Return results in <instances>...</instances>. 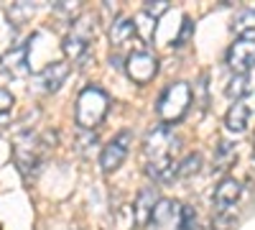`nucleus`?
Masks as SVG:
<instances>
[{
    "label": "nucleus",
    "instance_id": "1",
    "mask_svg": "<svg viewBox=\"0 0 255 230\" xmlns=\"http://www.w3.org/2000/svg\"><path fill=\"white\" fill-rule=\"evenodd\" d=\"M179 149V138L171 133L166 125H156L153 131H148L143 141V154H145V174L153 182H171L176 177V161L174 154Z\"/></svg>",
    "mask_w": 255,
    "mask_h": 230
},
{
    "label": "nucleus",
    "instance_id": "2",
    "mask_svg": "<svg viewBox=\"0 0 255 230\" xmlns=\"http://www.w3.org/2000/svg\"><path fill=\"white\" fill-rule=\"evenodd\" d=\"M49 149V133L36 136L31 131H23L20 136H15L13 141V161L18 166V172L28 177H36L41 161H44V154Z\"/></svg>",
    "mask_w": 255,
    "mask_h": 230
},
{
    "label": "nucleus",
    "instance_id": "3",
    "mask_svg": "<svg viewBox=\"0 0 255 230\" xmlns=\"http://www.w3.org/2000/svg\"><path fill=\"white\" fill-rule=\"evenodd\" d=\"M110 110V95L97 85L84 87L77 97V108H74V120L82 131H95L97 125L105 120Z\"/></svg>",
    "mask_w": 255,
    "mask_h": 230
},
{
    "label": "nucleus",
    "instance_id": "4",
    "mask_svg": "<svg viewBox=\"0 0 255 230\" xmlns=\"http://www.w3.org/2000/svg\"><path fill=\"white\" fill-rule=\"evenodd\" d=\"M191 85L189 82H171L158 97L156 102V115L161 120V125H171V123H179L186 113H189V105H191Z\"/></svg>",
    "mask_w": 255,
    "mask_h": 230
},
{
    "label": "nucleus",
    "instance_id": "5",
    "mask_svg": "<svg viewBox=\"0 0 255 230\" xmlns=\"http://www.w3.org/2000/svg\"><path fill=\"white\" fill-rule=\"evenodd\" d=\"M92 38H95V18L87 15V13L77 15L72 20L69 33L61 41V51H64V56H67V61H82L90 54Z\"/></svg>",
    "mask_w": 255,
    "mask_h": 230
},
{
    "label": "nucleus",
    "instance_id": "6",
    "mask_svg": "<svg viewBox=\"0 0 255 230\" xmlns=\"http://www.w3.org/2000/svg\"><path fill=\"white\" fill-rule=\"evenodd\" d=\"M130 146H133V133L130 131H120L108 146H102V154H100V166H102V172L105 174H113L118 172L128 151H130Z\"/></svg>",
    "mask_w": 255,
    "mask_h": 230
},
{
    "label": "nucleus",
    "instance_id": "7",
    "mask_svg": "<svg viewBox=\"0 0 255 230\" xmlns=\"http://www.w3.org/2000/svg\"><path fill=\"white\" fill-rule=\"evenodd\" d=\"M125 72L135 85H148V82L158 74V59H156V54L145 51V49L133 51L125 59Z\"/></svg>",
    "mask_w": 255,
    "mask_h": 230
},
{
    "label": "nucleus",
    "instance_id": "8",
    "mask_svg": "<svg viewBox=\"0 0 255 230\" xmlns=\"http://www.w3.org/2000/svg\"><path fill=\"white\" fill-rule=\"evenodd\" d=\"M227 64L235 74H248V69L255 64V31L238 36V41L227 51Z\"/></svg>",
    "mask_w": 255,
    "mask_h": 230
},
{
    "label": "nucleus",
    "instance_id": "9",
    "mask_svg": "<svg viewBox=\"0 0 255 230\" xmlns=\"http://www.w3.org/2000/svg\"><path fill=\"white\" fill-rule=\"evenodd\" d=\"M181 207L184 205H179L174 200L158 197L153 213H151V220H148V228L151 230H179L181 228Z\"/></svg>",
    "mask_w": 255,
    "mask_h": 230
},
{
    "label": "nucleus",
    "instance_id": "10",
    "mask_svg": "<svg viewBox=\"0 0 255 230\" xmlns=\"http://www.w3.org/2000/svg\"><path fill=\"white\" fill-rule=\"evenodd\" d=\"M243 195V184L235 177H222L215 187V197H212V205H215V213L225 215L232 205H235Z\"/></svg>",
    "mask_w": 255,
    "mask_h": 230
},
{
    "label": "nucleus",
    "instance_id": "11",
    "mask_svg": "<svg viewBox=\"0 0 255 230\" xmlns=\"http://www.w3.org/2000/svg\"><path fill=\"white\" fill-rule=\"evenodd\" d=\"M69 72H72V64L67 59H61V61H51V64H46L44 69L38 72L36 79H38V85H41L44 92H56L64 82H67Z\"/></svg>",
    "mask_w": 255,
    "mask_h": 230
},
{
    "label": "nucleus",
    "instance_id": "12",
    "mask_svg": "<svg viewBox=\"0 0 255 230\" xmlns=\"http://www.w3.org/2000/svg\"><path fill=\"white\" fill-rule=\"evenodd\" d=\"M135 38H138V26H135L133 18H118L110 26V44L118 51L125 49L128 44H133Z\"/></svg>",
    "mask_w": 255,
    "mask_h": 230
},
{
    "label": "nucleus",
    "instance_id": "13",
    "mask_svg": "<svg viewBox=\"0 0 255 230\" xmlns=\"http://www.w3.org/2000/svg\"><path fill=\"white\" fill-rule=\"evenodd\" d=\"M5 74L10 77H23L28 72V44H18L15 49H10L5 54V59H0Z\"/></svg>",
    "mask_w": 255,
    "mask_h": 230
},
{
    "label": "nucleus",
    "instance_id": "14",
    "mask_svg": "<svg viewBox=\"0 0 255 230\" xmlns=\"http://www.w3.org/2000/svg\"><path fill=\"white\" fill-rule=\"evenodd\" d=\"M158 202V192H156V187H145V190H140L135 205H133V215H135V223L140 228L148 225V220H151V213H153V207Z\"/></svg>",
    "mask_w": 255,
    "mask_h": 230
},
{
    "label": "nucleus",
    "instance_id": "15",
    "mask_svg": "<svg viewBox=\"0 0 255 230\" xmlns=\"http://www.w3.org/2000/svg\"><path fill=\"white\" fill-rule=\"evenodd\" d=\"M248 118H250V110H248V105L245 102H235L230 110H227V115H225V128L230 131V133H245V128H248Z\"/></svg>",
    "mask_w": 255,
    "mask_h": 230
},
{
    "label": "nucleus",
    "instance_id": "16",
    "mask_svg": "<svg viewBox=\"0 0 255 230\" xmlns=\"http://www.w3.org/2000/svg\"><path fill=\"white\" fill-rule=\"evenodd\" d=\"M199 166H202V156H199V154H186L181 161H176V177H179V179L194 177V174L199 172Z\"/></svg>",
    "mask_w": 255,
    "mask_h": 230
},
{
    "label": "nucleus",
    "instance_id": "17",
    "mask_svg": "<svg viewBox=\"0 0 255 230\" xmlns=\"http://www.w3.org/2000/svg\"><path fill=\"white\" fill-rule=\"evenodd\" d=\"M250 90H248V74H235L230 79V85H227V95L235 100V102H240V97H245Z\"/></svg>",
    "mask_w": 255,
    "mask_h": 230
},
{
    "label": "nucleus",
    "instance_id": "18",
    "mask_svg": "<svg viewBox=\"0 0 255 230\" xmlns=\"http://www.w3.org/2000/svg\"><path fill=\"white\" fill-rule=\"evenodd\" d=\"M232 31L238 36H245V33H253L255 31V10H245L235 18V23H232Z\"/></svg>",
    "mask_w": 255,
    "mask_h": 230
},
{
    "label": "nucleus",
    "instance_id": "19",
    "mask_svg": "<svg viewBox=\"0 0 255 230\" xmlns=\"http://www.w3.org/2000/svg\"><path fill=\"white\" fill-rule=\"evenodd\" d=\"M235 156H238L235 146H232L230 141H220V146H217V169H227V164L235 161Z\"/></svg>",
    "mask_w": 255,
    "mask_h": 230
},
{
    "label": "nucleus",
    "instance_id": "20",
    "mask_svg": "<svg viewBox=\"0 0 255 230\" xmlns=\"http://www.w3.org/2000/svg\"><path fill=\"white\" fill-rule=\"evenodd\" d=\"M33 10H36V8H33L31 3H15V5L8 10V18L13 20L15 26H20L26 18H31V15H33Z\"/></svg>",
    "mask_w": 255,
    "mask_h": 230
},
{
    "label": "nucleus",
    "instance_id": "21",
    "mask_svg": "<svg viewBox=\"0 0 255 230\" xmlns=\"http://www.w3.org/2000/svg\"><path fill=\"white\" fill-rule=\"evenodd\" d=\"M168 8H171V3H168V0H148V3L143 5V15H148L151 20H156V18H161Z\"/></svg>",
    "mask_w": 255,
    "mask_h": 230
},
{
    "label": "nucleus",
    "instance_id": "22",
    "mask_svg": "<svg viewBox=\"0 0 255 230\" xmlns=\"http://www.w3.org/2000/svg\"><path fill=\"white\" fill-rule=\"evenodd\" d=\"M10 108H13V95H10L8 90L0 87V115H5Z\"/></svg>",
    "mask_w": 255,
    "mask_h": 230
},
{
    "label": "nucleus",
    "instance_id": "23",
    "mask_svg": "<svg viewBox=\"0 0 255 230\" xmlns=\"http://www.w3.org/2000/svg\"><path fill=\"white\" fill-rule=\"evenodd\" d=\"M54 10H56V13H67V15L72 18V15L79 13V5H77V3H56Z\"/></svg>",
    "mask_w": 255,
    "mask_h": 230
},
{
    "label": "nucleus",
    "instance_id": "24",
    "mask_svg": "<svg viewBox=\"0 0 255 230\" xmlns=\"http://www.w3.org/2000/svg\"><path fill=\"white\" fill-rule=\"evenodd\" d=\"M189 33H191V20L184 18V28H181V36H179V41H176V46H184V44H186V41H189Z\"/></svg>",
    "mask_w": 255,
    "mask_h": 230
},
{
    "label": "nucleus",
    "instance_id": "25",
    "mask_svg": "<svg viewBox=\"0 0 255 230\" xmlns=\"http://www.w3.org/2000/svg\"><path fill=\"white\" fill-rule=\"evenodd\" d=\"M253 156H255V141H253Z\"/></svg>",
    "mask_w": 255,
    "mask_h": 230
},
{
    "label": "nucleus",
    "instance_id": "26",
    "mask_svg": "<svg viewBox=\"0 0 255 230\" xmlns=\"http://www.w3.org/2000/svg\"><path fill=\"white\" fill-rule=\"evenodd\" d=\"M72 230H82V228H72Z\"/></svg>",
    "mask_w": 255,
    "mask_h": 230
}]
</instances>
